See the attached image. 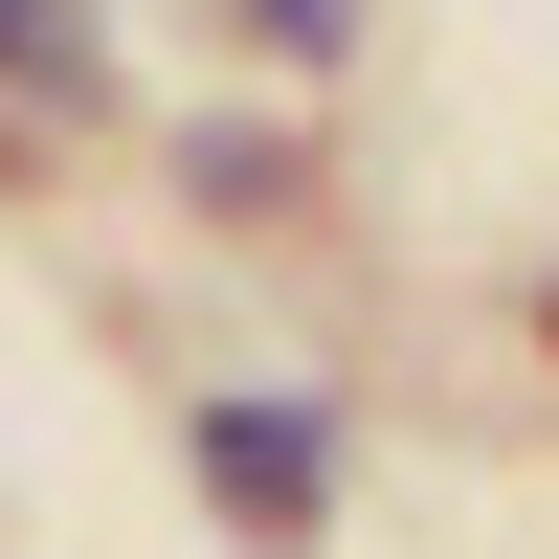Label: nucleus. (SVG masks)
<instances>
[{
    "mask_svg": "<svg viewBox=\"0 0 559 559\" xmlns=\"http://www.w3.org/2000/svg\"><path fill=\"white\" fill-rule=\"evenodd\" d=\"M202 492L247 537H313V492H336V448H313V403H202Z\"/></svg>",
    "mask_w": 559,
    "mask_h": 559,
    "instance_id": "obj_1",
    "label": "nucleus"
},
{
    "mask_svg": "<svg viewBox=\"0 0 559 559\" xmlns=\"http://www.w3.org/2000/svg\"><path fill=\"white\" fill-rule=\"evenodd\" d=\"M0 90H90V23H68V0H0Z\"/></svg>",
    "mask_w": 559,
    "mask_h": 559,
    "instance_id": "obj_2",
    "label": "nucleus"
}]
</instances>
